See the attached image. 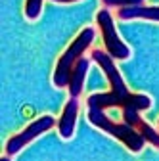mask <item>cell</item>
Returning a JSON list of instances; mask_svg holds the SVG:
<instances>
[{
    "label": "cell",
    "instance_id": "30bf717a",
    "mask_svg": "<svg viewBox=\"0 0 159 161\" xmlns=\"http://www.w3.org/2000/svg\"><path fill=\"white\" fill-rule=\"evenodd\" d=\"M41 12H42V0H27L25 2V17L29 21L38 19Z\"/></svg>",
    "mask_w": 159,
    "mask_h": 161
},
{
    "label": "cell",
    "instance_id": "9c48e42d",
    "mask_svg": "<svg viewBox=\"0 0 159 161\" xmlns=\"http://www.w3.org/2000/svg\"><path fill=\"white\" fill-rule=\"evenodd\" d=\"M88 69H90V59H86V58H81L77 62V65L73 67L71 77H69V85H67V90H69L71 98H79V96H81Z\"/></svg>",
    "mask_w": 159,
    "mask_h": 161
},
{
    "label": "cell",
    "instance_id": "4fadbf2b",
    "mask_svg": "<svg viewBox=\"0 0 159 161\" xmlns=\"http://www.w3.org/2000/svg\"><path fill=\"white\" fill-rule=\"evenodd\" d=\"M0 161H12V159H10V155L6 153V155H2V159H0Z\"/></svg>",
    "mask_w": 159,
    "mask_h": 161
},
{
    "label": "cell",
    "instance_id": "277c9868",
    "mask_svg": "<svg viewBox=\"0 0 159 161\" xmlns=\"http://www.w3.org/2000/svg\"><path fill=\"white\" fill-rule=\"evenodd\" d=\"M96 23H98V27H100L106 52L113 59H129L130 58V48L121 40V36H119V33L115 29V21H113V17H111V14H109L107 8H104V10L98 12Z\"/></svg>",
    "mask_w": 159,
    "mask_h": 161
},
{
    "label": "cell",
    "instance_id": "8992f818",
    "mask_svg": "<svg viewBox=\"0 0 159 161\" xmlns=\"http://www.w3.org/2000/svg\"><path fill=\"white\" fill-rule=\"evenodd\" d=\"M79 109H81V102H79V98H69L67 102H65L62 117H59V121H58V130H59V136H62L63 140H71L75 136Z\"/></svg>",
    "mask_w": 159,
    "mask_h": 161
},
{
    "label": "cell",
    "instance_id": "8fae6325",
    "mask_svg": "<svg viewBox=\"0 0 159 161\" xmlns=\"http://www.w3.org/2000/svg\"><path fill=\"white\" fill-rule=\"evenodd\" d=\"M144 4V0H102L104 8H127V6H138Z\"/></svg>",
    "mask_w": 159,
    "mask_h": 161
},
{
    "label": "cell",
    "instance_id": "ba28073f",
    "mask_svg": "<svg viewBox=\"0 0 159 161\" xmlns=\"http://www.w3.org/2000/svg\"><path fill=\"white\" fill-rule=\"evenodd\" d=\"M117 17L121 21H130V19H148V21H157L159 23V6H127V8H119Z\"/></svg>",
    "mask_w": 159,
    "mask_h": 161
},
{
    "label": "cell",
    "instance_id": "52a82bcc",
    "mask_svg": "<svg viewBox=\"0 0 159 161\" xmlns=\"http://www.w3.org/2000/svg\"><path fill=\"white\" fill-rule=\"evenodd\" d=\"M123 121H125V123H129L130 127H134L138 132L146 138V142H150L153 148H159V132H157L151 125H148L146 121L140 117V109L123 111Z\"/></svg>",
    "mask_w": 159,
    "mask_h": 161
},
{
    "label": "cell",
    "instance_id": "5b68a950",
    "mask_svg": "<svg viewBox=\"0 0 159 161\" xmlns=\"http://www.w3.org/2000/svg\"><path fill=\"white\" fill-rule=\"evenodd\" d=\"M56 125H58V121H56L52 115H41V117H36L33 123L27 125L21 132H17V134H14L12 138H8V142H6V146H4L6 153H8V155L19 153L27 144H31L35 138H38V136H42L44 132L52 130Z\"/></svg>",
    "mask_w": 159,
    "mask_h": 161
},
{
    "label": "cell",
    "instance_id": "3957f363",
    "mask_svg": "<svg viewBox=\"0 0 159 161\" xmlns=\"http://www.w3.org/2000/svg\"><path fill=\"white\" fill-rule=\"evenodd\" d=\"M94 36H96V33H94L92 27L83 29L71 40V44L67 46V50L59 56L58 64H56V69H54V77H52L56 88H65L69 85V77H71L73 67L77 65L79 59L83 58V54L88 50V46L92 44Z\"/></svg>",
    "mask_w": 159,
    "mask_h": 161
},
{
    "label": "cell",
    "instance_id": "7a4b0ae2",
    "mask_svg": "<svg viewBox=\"0 0 159 161\" xmlns=\"http://www.w3.org/2000/svg\"><path fill=\"white\" fill-rule=\"evenodd\" d=\"M86 117H88V123L96 129L104 130L106 134L117 138L121 144L127 146L129 152L132 153H140L144 144H146V138L138 132L134 127H130L129 123H115V121H111L102 108H96V106H86Z\"/></svg>",
    "mask_w": 159,
    "mask_h": 161
},
{
    "label": "cell",
    "instance_id": "6da1fadb",
    "mask_svg": "<svg viewBox=\"0 0 159 161\" xmlns=\"http://www.w3.org/2000/svg\"><path fill=\"white\" fill-rule=\"evenodd\" d=\"M92 59L106 73L111 90L109 92H100V94H90L86 98V106H96V108H102V109L111 106V108H121V111L130 109V108H136L140 111H148L151 108L153 102H151V98L148 94H132V92H129L121 71H119L117 65H115V59L106 50H94Z\"/></svg>",
    "mask_w": 159,
    "mask_h": 161
},
{
    "label": "cell",
    "instance_id": "7c38bea8",
    "mask_svg": "<svg viewBox=\"0 0 159 161\" xmlns=\"http://www.w3.org/2000/svg\"><path fill=\"white\" fill-rule=\"evenodd\" d=\"M56 4H71V2H79V0H52Z\"/></svg>",
    "mask_w": 159,
    "mask_h": 161
}]
</instances>
